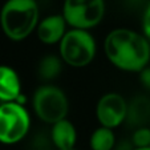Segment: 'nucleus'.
Segmentation results:
<instances>
[{
	"mask_svg": "<svg viewBox=\"0 0 150 150\" xmlns=\"http://www.w3.org/2000/svg\"><path fill=\"white\" fill-rule=\"evenodd\" d=\"M108 60L121 71L141 72L150 60V42L145 36L127 28L113 29L104 42Z\"/></svg>",
	"mask_w": 150,
	"mask_h": 150,
	"instance_id": "f257e3e1",
	"label": "nucleus"
},
{
	"mask_svg": "<svg viewBox=\"0 0 150 150\" xmlns=\"http://www.w3.org/2000/svg\"><path fill=\"white\" fill-rule=\"evenodd\" d=\"M39 23V7L35 0H7L0 11L1 29L13 41L27 39Z\"/></svg>",
	"mask_w": 150,
	"mask_h": 150,
	"instance_id": "f03ea898",
	"label": "nucleus"
},
{
	"mask_svg": "<svg viewBox=\"0 0 150 150\" xmlns=\"http://www.w3.org/2000/svg\"><path fill=\"white\" fill-rule=\"evenodd\" d=\"M96 40L84 29H71L59 44L60 57L73 68H84L93 61L96 56Z\"/></svg>",
	"mask_w": 150,
	"mask_h": 150,
	"instance_id": "7ed1b4c3",
	"label": "nucleus"
},
{
	"mask_svg": "<svg viewBox=\"0 0 150 150\" xmlns=\"http://www.w3.org/2000/svg\"><path fill=\"white\" fill-rule=\"evenodd\" d=\"M31 117L23 104L1 102L0 104V142L13 145L28 134Z\"/></svg>",
	"mask_w": 150,
	"mask_h": 150,
	"instance_id": "20e7f679",
	"label": "nucleus"
},
{
	"mask_svg": "<svg viewBox=\"0 0 150 150\" xmlns=\"http://www.w3.org/2000/svg\"><path fill=\"white\" fill-rule=\"evenodd\" d=\"M36 116L45 124H56L67 118L69 104L65 93L54 85H42L33 94Z\"/></svg>",
	"mask_w": 150,
	"mask_h": 150,
	"instance_id": "39448f33",
	"label": "nucleus"
},
{
	"mask_svg": "<svg viewBox=\"0 0 150 150\" xmlns=\"http://www.w3.org/2000/svg\"><path fill=\"white\" fill-rule=\"evenodd\" d=\"M104 15V0H65L62 7V16L72 29L94 28L101 23Z\"/></svg>",
	"mask_w": 150,
	"mask_h": 150,
	"instance_id": "423d86ee",
	"label": "nucleus"
},
{
	"mask_svg": "<svg viewBox=\"0 0 150 150\" xmlns=\"http://www.w3.org/2000/svg\"><path fill=\"white\" fill-rule=\"evenodd\" d=\"M127 102L120 93L110 92L98 100L96 106V116L101 126L114 129L126 121Z\"/></svg>",
	"mask_w": 150,
	"mask_h": 150,
	"instance_id": "0eeeda50",
	"label": "nucleus"
},
{
	"mask_svg": "<svg viewBox=\"0 0 150 150\" xmlns=\"http://www.w3.org/2000/svg\"><path fill=\"white\" fill-rule=\"evenodd\" d=\"M67 21L62 15H51L42 19L36 28V33L42 44L53 45L62 40L67 31Z\"/></svg>",
	"mask_w": 150,
	"mask_h": 150,
	"instance_id": "6e6552de",
	"label": "nucleus"
},
{
	"mask_svg": "<svg viewBox=\"0 0 150 150\" xmlns=\"http://www.w3.org/2000/svg\"><path fill=\"white\" fill-rule=\"evenodd\" d=\"M21 81L15 69L8 65H0V101L13 102L20 98Z\"/></svg>",
	"mask_w": 150,
	"mask_h": 150,
	"instance_id": "1a4fd4ad",
	"label": "nucleus"
},
{
	"mask_svg": "<svg viewBox=\"0 0 150 150\" xmlns=\"http://www.w3.org/2000/svg\"><path fill=\"white\" fill-rule=\"evenodd\" d=\"M51 138L57 150L74 149V145L77 141L76 127L69 120H61L52 125Z\"/></svg>",
	"mask_w": 150,
	"mask_h": 150,
	"instance_id": "9d476101",
	"label": "nucleus"
},
{
	"mask_svg": "<svg viewBox=\"0 0 150 150\" xmlns=\"http://www.w3.org/2000/svg\"><path fill=\"white\" fill-rule=\"evenodd\" d=\"M150 121V98L145 96H137L127 104L126 122L130 126L145 127Z\"/></svg>",
	"mask_w": 150,
	"mask_h": 150,
	"instance_id": "9b49d317",
	"label": "nucleus"
},
{
	"mask_svg": "<svg viewBox=\"0 0 150 150\" xmlns=\"http://www.w3.org/2000/svg\"><path fill=\"white\" fill-rule=\"evenodd\" d=\"M62 71V60L56 54H47L39 62L37 73L39 77L44 81H51L59 77Z\"/></svg>",
	"mask_w": 150,
	"mask_h": 150,
	"instance_id": "f8f14e48",
	"label": "nucleus"
},
{
	"mask_svg": "<svg viewBox=\"0 0 150 150\" xmlns=\"http://www.w3.org/2000/svg\"><path fill=\"white\" fill-rule=\"evenodd\" d=\"M91 149L92 150H113L116 146V136L113 129L100 126L91 136Z\"/></svg>",
	"mask_w": 150,
	"mask_h": 150,
	"instance_id": "ddd939ff",
	"label": "nucleus"
},
{
	"mask_svg": "<svg viewBox=\"0 0 150 150\" xmlns=\"http://www.w3.org/2000/svg\"><path fill=\"white\" fill-rule=\"evenodd\" d=\"M133 145L136 147H149L150 146V129L149 127H138L133 133Z\"/></svg>",
	"mask_w": 150,
	"mask_h": 150,
	"instance_id": "4468645a",
	"label": "nucleus"
},
{
	"mask_svg": "<svg viewBox=\"0 0 150 150\" xmlns=\"http://www.w3.org/2000/svg\"><path fill=\"white\" fill-rule=\"evenodd\" d=\"M142 31H144V36L149 40L150 42V4L146 8L144 13V20H142Z\"/></svg>",
	"mask_w": 150,
	"mask_h": 150,
	"instance_id": "2eb2a0df",
	"label": "nucleus"
},
{
	"mask_svg": "<svg viewBox=\"0 0 150 150\" xmlns=\"http://www.w3.org/2000/svg\"><path fill=\"white\" fill-rule=\"evenodd\" d=\"M139 80L145 88L150 91V67H146L139 72Z\"/></svg>",
	"mask_w": 150,
	"mask_h": 150,
	"instance_id": "dca6fc26",
	"label": "nucleus"
},
{
	"mask_svg": "<svg viewBox=\"0 0 150 150\" xmlns=\"http://www.w3.org/2000/svg\"><path fill=\"white\" fill-rule=\"evenodd\" d=\"M133 150H150V147H134Z\"/></svg>",
	"mask_w": 150,
	"mask_h": 150,
	"instance_id": "f3484780",
	"label": "nucleus"
},
{
	"mask_svg": "<svg viewBox=\"0 0 150 150\" xmlns=\"http://www.w3.org/2000/svg\"><path fill=\"white\" fill-rule=\"evenodd\" d=\"M71 150H76V149H71Z\"/></svg>",
	"mask_w": 150,
	"mask_h": 150,
	"instance_id": "a211bd4d",
	"label": "nucleus"
},
{
	"mask_svg": "<svg viewBox=\"0 0 150 150\" xmlns=\"http://www.w3.org/2000/svg\"><path fill=\"white\" fill-rule=\"evenodd\" d=\"M149 147H150V146H149Z\"/></svg>",
	"mask_w": 150,
	"mask_h": 150,
	"instance_id": "6ab92c4d",
	"label": "nucleus"
}]
</instances>
